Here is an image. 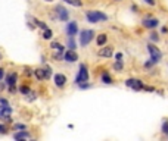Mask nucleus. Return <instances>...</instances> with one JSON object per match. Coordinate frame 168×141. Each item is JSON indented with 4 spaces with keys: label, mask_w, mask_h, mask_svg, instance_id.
Listing matches in <instances>:
<instances>
[{
    "label": "nucleus",
    "mask_w": 168,
    "mask_h": 141,
    "mask_svg": "<svg viewBox=\"0 0 168 141\" xmlns=\"http://www.w3.org/2000/svg\"><path fill=\"white\" fill-rule=\"evenodd\" d=\"M86 16H87V21L91 22V24H96L99 21H108V16L99 11H90L86 13Z\"/></svg>",
    "instance_id": "1"
},
{
    "label": "nucleus",
    "mask_w": 168,
    "mask_h": 141,
    "mask_svg": "<svg viewBox=\"0 0 168 141\" xmlns=\"http://www.w3.org/2000/svg\"><path fill=\"white\" fill-rule=\"evenodd\" d=\"M147 50H149V54H150V62L152 63H158L162 59V52L158 47H155L153 44H147Z\"/></svg>",
    "instance_id": "2"
},
{
    "label": "nucleus",
    "mask_w": 168,
    "mask_h": 141,
    "mask_svg": "<svg viewBox=\"0 0 168 141\" xmlns=\"http://www.w3.org/2000/svg\"><path fill=\"white\" fill-rule=\"evenodd\" d=\"M93 31L91 30H84V31H81V35H80V44L83 46V47H86L87 44L93 40Z\"/></svg>",
    "instance_id": "3"
},
{
    "label": "nucleus",
    "mask_w": 168,
    "mask_h": 141,
    "mask_svg": "<svg viewBox=\"0 0 168 141\" xmlns=\"http://www.w3.org/2000/svg\"><path fill=\"white\" fill-rule=\"evenodd\" d=\"M87 81H89L87 68H86V65H80V71H78V75H77L75 82H77V84H83V82H87Z\"/></svg>",
    "instance_id": "4"
},
{
    "label": "nucleus",
    "mask_w": 168,
    "mask_h": 141,
    "mask_svg": "<svg viewBox=\"0 0 168 141\" xmlns=\"http://www.w3.org/2000/svg\"><path fill=\"white\" fill-rule=\"evenodd\" d=\"M125 85L130 88H133L134 91H140V90H143L145 88V84L140 81V79H136V78H130V79H127L125 81Z\"/></svg>",
    "instance_id": "5"
},
{
    "label": "nucleus",
    "mask_w": 168,
    "mask_h": 141,
    "mask_svg": "<svg viewBox=\"0 0 168 141\" xmlns=\"http://www.w3.org/2000/svg\"><path fill=\"white\" fill-rule=\"evenodd\" d=\"M34 74H35V76L38 79H47L49 76L52 75V69L49 66H46V69H35Z\"/></svg>",
    "instance_id": "6"
},
{
    "label": "nucleus",
    "mask_w": 168,
    "mask_h": 141,
    "mask_svg": "<svg viewBox=\"0 0 168 141\" xmlns=\"http://www.w3.org/2000/svg\"><path fill=\"white\" fill-rule=\"evenodd\" d=\"M11 113H12V109L9 107V104L0 106V118H2V119L11 120Z\"/></svg>",
    "instance_id": "7"
},
{
    "label": "nucleus",
    "mask_w": 168,
    "mask_h": 141,
    "mask_svg": "<svg viewBox=\"0 0 168 141\" xmlns=\"http://www.w3.org/2000/svg\"><path fill=\"white\" fill-rule=\"evenodd\" d=\"M142 24H143V27H145V28L153 30V28H156L158 25H159V21H158V19H155V18H145Z\"/></svg>",
    "instance_id": "8"
},
{
    "label": "nucleus",
    "mask_w": 168,
    "mask_h": 141,
    "mask_svg": "<svg viewBox=\"0 0 168 141\" xmlns=\"http://www.w3.org/2000/svg\"><path fill=\"white\" fill-rule=\"evenodd\" d=\"M67 31H68V35L69 37H74L77 31H78V27H77V22H69L67 27Z\"/></svg>",
    "instance_id": "9"
},
{
    "label": "nucleus",
    "mask_w": 168,
    "mask_h": 141,
    "mask_svg": "<svg viewBox=\"0 0 168 141\" xmlns=\"http://www.w3.org/2000/svg\"><path fill=\"white\" fill-rule=\"evenodd\" d=\"M64 59H65L67 62H75V60L78 59V54L75 53L74 50H71V49H69V50H68L67 53H65V56H64Z\"/></svg>",
    "instance_id": "10"
},
{
    "label": "nucleus",
    "mask_w": 168,
    "mask_h": 141,
    "mask_svg": "<svg viewBox=\"0 0 168 141\" xmlns=\"http://www.w3.org/2000/svg\"><path fill=\"white\" fill-rule=\"evenodd\" d=\"M114 54V49L112 47H102L99 50V56L100 57H111Z\"/></svg>",
    "instance_id": "11"
},
{
    "label": "nucleus",
    "mask_w": 168,
    "mask_h": 141,
    "mask_svg": "<svg viewBox=\"0 0 168 141\" xmlns=\"http://www.w3.org/2000/svg\"><path fill=\"white\" fill-rule=\"evenodd\" d=\"M65 82H67V78H65V75H62V74H56V75H55L56 87H64V85H65Z\"/></svg>",
    "instance_id": "12"
},
{
    "label": "nucleus",
    "mask_w": 168,
    "mask_h": 141,
    "mask_svg": "<svg viewBox=\"0 0 168 141\" xmlns=\"http://www.w3.org/2000/svg\"><path fill=\"white\" fill-rule=\"evenodd\" d=\"M16 78H18V76H16V74H15V72H12L11 75L6 78V81H8V85H9V88H11L12 91H13V85L16 84Z\"/></svg>",
    "instance_id": "13"
},
{
    "label": "nucleus",
    "mask_w": 168,
    "mask_h": 141,
    "mask_svg": "<svg viewBox=\"0 0 168 141\" xmlns=\"http://www.w3.org/2000/svg\"><path fill=\"white\" fill-rule=\"evenodd\" d=\"M56 11H59V12H58V13H59L58 16H59V19H61V21H68V12L65 11L64 8H61V6H59Z\"/></svg>",
    "instance_id": "14"
},
{
    "label": "nucleus",
    "mask_w": 168,
    "mask_h": 141,
    "mask_svg": "<svg viewBox=\"0 0 168 141\" xmlns=\"http://www.w3.org/2000/svg\"><path fill=\"white\" fill-rule=\"evenodd\" d=\"M102 81H103L105 84H112V78H111V75H109L108 72H103V74H102Z\"/></svg>",
    "instance_id": "15"
},
{
    "label": "nucleus",
    "mask_w": 168,
    "mask_h": 141,
    "mask_svg": "<svg viewBox=\"0 0 168 141\" xmlns=\"http://www.w3.org/2000/svg\"><path fill=\"white\" fill-rule=\"evenodd\" d=\"M65 3H69L71 6H75V8H80V6H83V2L81 0H64Z\"/></svg>",
    "instance_id": "16"
},
{
    "label": "nucleus",
    "mask_w": 168,
    "mask_h": 141,
    "mask_svg": "<svg viewBox=\"0 0 168 141\" xmlns=\"http://www.w3.org/2000/svg\"><path fill=\"white\" fill-rule=\"evenodd\" d=\"M28 137H30V135H28L27 132H24V131H21V132H18V134L13 135L15 140H22V138H28Z\"/></svg>",
    "instance_id": "17"
},
{
    "label": "nucleus",
    "mask_w": 168,
    "mask_h": 141,
    "mask_svg": "<svg viewBox=\"0 0 168 141\" xmlns=\"http://www.w3.org/2000/svg\"><path fill=\"white\" fill-rule=\"evenodd\" d=\"M106 40H108V37H106L105 34H100V35L97 37V46H103V44L106 43Z\"/></svg>",
    "instance_id": "18"
},
{
    "label": "nucleus",
    "mask_w": 168,
    "mask_h": 141,
    "mask_svg": "<svg viewBox=\"0 0 168 141\" xmlns=\"http://www.w3.org/2000/svg\"><path fill=\"white\" fill-rule=\"evenodd\" d=\"M52 35H53V33H52L49 28H46L44 31H43V38H44V40H50V38H52Z\"/></svg>",
    "instance_id": "19"
},
{
    "label": "nucleus",
    "mask_w": 168,
    "mask_h": 141,
    "mask_svg": "<svg viewBox=\"0 0 168 141\" xmlns=\"http://www.w3.org/2000/svg\"><path fill=\"white\" fill-rule=\"evenodd\" d=\"M114 68H115V71H118V72H121L123 71V63H121V60H117L115 62V65H114Z\"/></svg>",
    "instance_id": "20"
},
{
    "label": "nucleus",
    "mask_w": 168,
    "mask_h": 141,
    "mask_svg": "<svg viewBox=\"0 0 168 141\" xmlns=\"http://www.w3.org/2000/svg\"><path fill=\"white\" fill-rule=\"evenodd\" d=\"M68 47H69L71 50H74V49H75V43H74L72 37H69V38H68Z\"/></svg>",
    "instance_id": "21"
},
{
    "label": "nucleus",
    "mask_w": 168,
    "mask_h": 141,
    "mask_svg": "<svg viewBox=\"0 0 168 141\" xmlns=\"http://www.w3.org/2000/svg\"><path fill=\"white\" fill-rule=\"evenodd\" d=\"M52 49H56L58 52H62V50H64V47L59 43H52Z\"/></svg>",
    "instance_id": "22"
},
{
    "label": "nucleus",
    "mask_w": 168,
    "mask_h": 141,
    "mask_svg": "<svg viewBox=\"0 0 168 141\" xmlns=\"http://www.w3.org/2000/svg\"><path fill=\"white\" fill-rule=\"evenodd\" d=\"M19 91H21L22 94H31V93H33L28 87H21V88H19Z\"/></svg>",
    "instance_id": "23"
},
{
    "label": "nucleus",
    "mask_w": 168,
    "mask_h": 141,
    "mask_svg": "<svg viewBox=\"0 0 168 141\" xmlns=\"http://www.w3.org/2000/svg\"><path fill=\"white\" fill-rule=\"evenodd\" d=\"M34 22L37 24V27H40V28H43V30H46V28H47V27H46V24H44V22L38 21V19H34Z\"/></svg>",
    "instance_id": "24"
},
{
    "label": "nucleus",
    "mask_w": 168,
    "mask_h": 141,
    "mask_svg": "<svg viewBox=\"0 0 168 141\" xmlns=\"http://www.w3.org/2000/svg\"><path fill=\"white\" fill-rule=\"evenodd\" d=\"M162 132L168 135V120H165V122L162 123Z\"/></svg>",
    "instance_id": "25"
},
{
    "label": "nucleus",
    "mask_w": 168,
    "mask_h": 141,
    "mask_svg": "<svg viewBox=\"0 0 168 141\" xmlns=\"http://www.w3.org/2000/svg\"><path fill=\"white\" fill-rule=\"evenodd\" d=\"M150 40H152V41H158V40H159L158 34H155V33H152V34H150Z\"/></svg>",
    "instance_id": "26"
},
{
    "label": "nucleus",
    "mask_w": 168,
    "mask_h": 141,
    "mask_svg": "<svg viewBox=\"0 0 168 141\" xmlns=\"http://www.w3.org/2000/svg\"><path fill=\"white\" fill-rule=\"evenodd\" d=\"M15 130L22 131V130H25V127H24V125H21V123H18V125H15Z\"/></svg>",
    "instance_id": "27"
},
{
    "label": "nucleus",
    "mask_w": 168,
    "mask_h": 141,
    "mask_svg": "<svg viewBox=\"0 0 168 141\" xmlns=\"http://www.w3.org/2000/svg\"><path fill=\"white\" fill-rule=\"evenodd\" d=\"M0 134H6V127L0 125Z\"/></svg>",
    "instance_id": "28"
},
{
    "label": "nucleus",
    "mask_w": 168,
    "mask_h": 141,
    "mask_svg": "<svg viewBox=\"0 0 168 141\" xmlns=\"http://www.w3.org/2000/svg\"><path fill=\"white\" fill-rule=\"evenodd\" d=\"M147 5H150V6H155V0H145Z\"/></svg>",
    "instance_id": "29"
},
{
    "label": "nucleus",
    "mask_w": 168,
    "mask_h": 141,
    "mask_svg": "<svg viewBox=\"0 0 168 141\" xmlns=\"http://www.w3.org/2000/svg\"><path fill=\"white\" fill-rule=\"evenodd\" d=\"M115 57H117V60H123V54H121V53H117Z\"/></svg>",
    "instance_id": "30"
},
{
    "label": "nucleus",
    "mask_w": 168,
    "mask_h": 141,
    "mask_svg": "<svg viewBox=\"0 0 168 141\" xmlns=\"http://www.w3.org/2000/svg\"><path fill=\"white\" fill-rule=\"evenodd\" d=\"M143 90H146V91H153L155 88H153V87H145Z\"/></svg>",
    "instance_id": "31"
},
{
    "label": "nucleus",
    "mask_w": 168,
    "mask_h": 141,
    "mask_svg": "<svg viewBox=\"0 0 168 141\" xmlns=\"http://www.w3.org/2000/svg\"><path fill=\"white\" fill-rule=\"evenodd\" d=\"M0 103H2V104H8V101H6L5 98H0Z\"/></svg>",
    "instance_id": "32"
},
{
    "label": "nucleus",
    "mask_w": 168,
    "mask_h": 141,
    "mask_svg": "<svg viewBox=\"0 0 168 141\" xmlns=\"http://www.w3.org/2000/svg\"><path fill=\"white\" fill-rule=\"evenodd\" d=\"M3 75H5V72H3V69H0V79L3 78Z\"/></svg>",
    "instance_id": "33"
},
{
    "label": "nucleus",
    "mask_w": 168,
    "mask_h": 141,
    "mask_svg": "<svg viewBox=\"0 0 168 141\" xmlns=\"http://www.w3.org/2000/svg\"><path fill=\"white\" fill-rule=\"evenodd\" d=\"M117 2H120V0H117Z\"/></svg>",
    "instance_id": "34"
},
{
    "label": "nucleus",
    "mask_w": 168,
    "mask_h": 141,
    "mask_svg": "<svg viewBox=\"0 0 168 141\" xmlns=\"http://www.w3.org/2000/svg\"><path fill=\"white\" fill-rule=\"evenodd\" d=\"M0 57H2V56H0Z\"/></svg>",
    "instance_id": "35"
}]
</instances>
